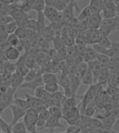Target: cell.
<instances>
[{"instance_id": "1", "label": "cell", "mask_w": 119, "mask_h": 133, "mask_svg": "<svg viewBox=\"0 0 119 133\" xmlns=\"http://www.w3.org/2000/svg\"><path fill=\"white\" fill-rule=\"evenodd\" d=\"M39 116V112L35 108L29 107L26 110L25 115L23 117V123L29 133H39L37 130L36 120Z\"/></svg>"}, {"instance_id": "2", "label": "cell", "mask_w": 119, "mask_h": 133, "mask_svg": "<svg viewBox=\"0 0 119 133\" xmlns=\"http://www.w3.org/2000/svg\"><path fill=\"white\" fill-rule=\"evenodd\" d=\"M99 29L104 36H109L113 32L119 31V25L114 17L108 19H102Z\"/></svg>"}, {"instance_id": "3", "label": "cell", "mask_w": 119, "mask_h": 133, "mask_svg": "<svg viewBox=\"0 0 119 133\" xmlns=\"http://www.w3.org/2000/svg\"><path fill=\"white\" fill-rule=\"evenodd\" d=\"M16 92L9 87L7 91L3 93L2 96L0 98V116L7 107H9L10 105L13 104Z\"/></svg>"}, {"instance_id": "4", "label": "cell", "mask_w": 119, "mask_h": 133, "mask_svg": "<svg viewBox=\"0 0 119 133\" xmlns=\"http://www.w3.org/2000/svg\"><path fill=\"white\" fill-rule=\"evenodd\" d=\"M43 13L45 18H46L50 22L53 23H57L62 20V12L57 11L52 6H46L45 9L43 11Z\"/></svg>"}, {"instance_id": "5", "label": "cell", "mask_w": 119, "mask_h": 133, "mask_svg": "<svg viewBox=\"0 0 119 133\" xmlns=\"http://www.w3.org/2000/svg\"><path fill=\"white\" fill-rule=\"evenodd\" d=\"M43 70L41 68H39L38 71V74L35 78L33 80L29 82H23L21 84V86L19 88V89H29L32 91H34L37 88L41 87L44 84L43 79H42V73Z\"/></svg>"}, {"instance_id": "6", "label": "cell", "mask_w": 119, "mask_h": 133, "mask_svg": "<svg viewBox=\"0 0 119 133\" xmlns=\"http://www.w3.org/2000/svg\"><path fill=\"white\" fill-rule=\"evenodd\" d=\"M34 59L37 65L39 67V68H44L47 63L51 61L49 51H46V50H37L34 55Z\"/></svg>"}, {"instance_id": "7", "label": "cell", "mask_w": 119, "mask_h": 133, "mask_svg": "<svg viewBox=\"0 0 119 133\" xmlns=\"http://www.w3.org/2000/svg\"><path fill=\"white\" fill-rule=\"evenodd\" d=\"M9 109H11V114H12V116H13V119L11 121V126L13 125L18 123L19 121L24 117V116L25 115V112L26 110L24 109H22L21 107H18L17 105L12 104L9 106Z\"/></svg>"}, {"instance_id": "8", "label": "cell", "mask_w": 119, "mask_h": 133, "mask_svg": "<svg viewBox=\"0 0 119 133\" xmlns=\"http://www.w3.org/2000/svg\"><path fill=\"white\" fill-rule=\"evenodd\" d=\"M74 4L75 2H70L67 5L66 8L62 12V19L67 22H73L75 20V14H74Z\"/></svg>"}, {"instance_id": "9", "label": "cell", "mask_w": 119, "mask_h": 133, "mask_svg": "<svg viewBox=\"0 0 119 133\" xmlns=\"http://www.w3.org/2000/svg\"><path fill=\"white\" fill-rule=\"evenodd\" d=\"M102 20V18L99 15V12H96L93 13L91 18L88 19L87 22H86V24L88 29H99Z\"/></svg>"}, {"instance_id": "10", "label": "cell", "mask_w": 119, "mask_h": 133, "mask_svg": "<svg viewBox=\"0 0 119 133\" xmlns=\"http://www.w3.org/2000/svg\"><path fill=\"white\" fill-rule=\"evenodd\" d=\"M4 57L7 61H17L20 57V52L15 47L9 46L4 50Z\"/></svg>"}, {"instance_id": "11", "label": "cell", "mask_w": 119, "mask_h": 133, "mask_svg": "<svg viewBox=\"0 0 119 133\" xmlns=\"http://www.w3.org/2000/svg\"><path fill=\"white\" fill-rule=\"evenodd\" d=\"M9 15L13 18V21L18 22V21H20V20H22L23 18H25V17H27V14L22 9H18V8H16L12 4V8L11 9Z\"/></svg>"}, {"instance_id": "12", "label": "cell", "mask_w": 119, "mask_h": 133, "mask_svg": "<svg viewBox=\"0 0 119 133\" xmlns=\"http://www.w3.org/2000/svg\"><path fill=\"white\" fill-rule=\"evenodd\" d=\"M23 82H24L23 77L19 76L17 74H16L15 72H13L11 76L10 82H9V86L15 91H16L17 89L20 88V87Z\"/></svg>"}, {"instance_id": "13", "label": "cell", "mask_w": 119, "mask_h": 133, "mask_svg": "<svg viewBox=\"0 0 119 133\" xmlns=\"http://www.w3.org/2000/svg\"><path fill=\"white\" fill-rule=\"evenodd\" d=\"M96 13L93 11V8L89 5L86 8H84L80 13L79 17H78V20L80 22H86L88 20V19L91 18V16L93 15V13Z\"/></svg>"}, {"instance_id": "14", "label": "cell", "mask_w": 119, "mask_h": 133, "mask_svg": "<svg viewBox=\"0 0 119 133\" xmlns=\"http://www.w3.org/2000/svg\"><path fill=\"white\" fill-rule=\"evenodd\" d=\"M116 118L114 116L111 114L106 118L100 120L102 122V130L107 131L112 130L113 125L114 124Z\"/></svg>"}, {"instance_id": "15", "label": "cell", "mask_w": 119, "mask_h": 133, "mask_svg": "<svg viewBox=\"0 0 119 133\" xmlns=\"http://www.w3.org/2000/svg\"><path fill=\"white\" fill-rule=\"evenodd\" d=\"M59 120H60L59 118L51 116L50 118L46 121L44 128L48 129H51V130H53V129L55 128H63L64 125L60 123Z\"/></svg>"}, {"instance_id": "16", "label": "cell", "mask_w": 119, "mask_h": 133, "mask_svg": "<svg viewBox=\"0 0 119 133\" xmlns=\"http://www.w3.org/2000/svg\"><path fill=\"white\" fill-rule=\"evenodd\" d=\"M43 72H52V73H57L59 71V64L57 61H49L47 64L44 68H41Z\"/></svg>"}, {"instance_id": "17", "label": "cell", "mask_w": 119, "mask_h": 133, "mask_svg": "<svg viewBox=\"0 0 119 133\" xmlns=\"http://www.w3.org/2000/svg\"><path fill=\"white\" fill-rule=\"evenodd\" d=\"M111 114V111H109L105 106L96 107V113L94 118L102 120Z\"/></svg>"}, {"instance_id": "18", "label": "cell", "mask_w": 119, "mask_h": 133, "mask_svg": "<svg viewBox=\"0 0 119 133\" xmlns=\"http://www.w3.org/2000/svg\"><path fill=\"white\" fill-rule=\"evenodd\" d=\"M25 29L27 30V33L29 34H34V33H37L38 27L37 22V20L29 18L28 21L27 22L26 24L24 26Z\"/></svg>"}, {"instance_id": "19", "label": "cell", "mask_w": 119, "mask_h": 133, "mask_svg": "<svg viewBox=\"0 0 119 133\" xmlns=\"http://www.w3.org/2000/svg\"><path fill=\"white\" fill-rule=\"evenodd\" d=\"M81 83L84 85L88 86H91L93 84H94L93 72H92L91 69L88 68L87 71L83 75V77H81Z\"/></svg>"}, {"instance_id": "20", "label": "cell", "mask_w": 119, "mask_h": 133, "mask_svg": "<svg viewBox=\"0 0 119 133\" xmlns=\"http://www.w3.org/2000/svg\"><path fill=\"white\" fill-rule=\"evenodd\" d=\"M34 91V96L40 100H47L50 96V94L44 89V85L37 88Z\"/></svg>"}, {"instance_id": "21", "label": "cell", "mask_w": 119, "mask_h": 133, "mask_svg": "<svg viewBox=\"0 0 119 133\" xmlns=\"http://www.w3.org/2000/svg\"><path fill=\"white\" fill-rule=\"evenodd\" d=\"M48 110L52 116L58 118L59 119L62 118V107L57 106V105H51L48 107Z\"/></svg>"}, {"instance_id": "22", "label": "cell", "mask_w": 119, "mask_h": 133, "mask_svg": "<svg viewBox=\"0 0 119 133\" xmlns=\"http://www.w3.org/2000/svg\"><path fill=\"white\" fill-rule=\"evenodd\" d=\"M37 27L38 31L37 33L41 34L42 31L44 30V29L46 26V23H45V16H44L43 12H37Z\"/></svg>"}, {"instance_id": "23", "label": "cell", "mask_w": 119, "mask_h": 133, "mask_svg": "<svg viewBox=\"0 0 119 133\" xmlns=\"http://www.w3.org/2000/svg\"><path fill=\"white\" fill-rule=\"evenodd\" d=\"M42 79L44 84L50 82H57V75L55 73L44 72L42 73Z\"/></svg>"}, {"instance_id": "24", "label": "cell", "mask_w": 119, "mask_h": 133, "mask_svg": "<svg viewBox=\"0 0 119 133\" xmlns=\"http://www.w3.org/2000/svg\"><path fill=\"white\" fill-rule=\"evenodd\" d=\"M106 82L109 87L115 88H119V76L118 74L111 73L109 75Z\"/></svg>"}, {"instance_id": "25", "label": "cell", "mask_w": 119, "mask_h": 133, "mask_svg": "<svg viewBox=\"0 0 119 133\" xmlns=\"http://www.w3.org/2000/svg\"><path fill=\"white\" fill-rule=\"evenodd\" d=\"M25 99H26L29 107L36 108L40 103H41V100L36 98L34 96H31L29 94H25Z\"/></svg>"}, {"instance_id": "26", "label": "cell", "mask_w": 119, "mask_h": 133, "mask_svg": "<svg viewBox=\"0 0 119 133\" xmlns=\"http://www.w3.org/2000/svg\"><path fill=\"white\" fill-rule=\"evenodd\" d=\"M78 103L77 99L76 98L75 96H72L69 98H66L62 103V107H67L68 108H72V107H77Z\"/></svg>"}, {"instance_id": "27", "label": "cell", "mask_w": 119, "mask_h": 133, "mask_svg": "<svg viewBox=\"0 0 119 133\" xmlns=\"http://www.w3.org/2000/svg\"><path fill=\"white\" fill-rule=\"evenodd\" d=\"M44 87L49 94H54L59 91V84L57 82H50L44 84Z\"/></svg>"}, {"instance_id": "28", "label": "cell", "mask_w": 119, "mask_h": 133, "mask_svg": "<svg viewBox=\"0 0 119 133\" xmlns=\"http://www.w3.org/2000/svg\"><path fill=\"white\" fill-rule=\"evenodd\" d=\"M93 103H94V102L86 106L84 116H85L86 117H88V118H93L95 116V113H96V107H97Z\"/></svg>"}, {"instance_id": "29", "label": "cell", "mask_w": 119, "mask_h": 133, "mask_svg": "<svg viewBox=\"0 0 119 133\" xmlns=\"http://www.w3.org/2000/svg\"><path fill=\"white\" fill-rule=\"evenodd\" d=\"M11 130L12 133H27V132L24 123L19 121L11 126Z\"/></svg>"}, {"instance_id": "30", "label": "cell", "mask_w": 119, "mask_h": 133, "mask_svg": "<svg viewBox=\"0 0 119 133\" xmlns=\"http://www.w3.org/2000/svg\"><path fill=\"white\" fill-rule=\"evenodd\" d=\"M39 70V69H36V68H32L28 70V72H27L26 75H25L23 77L24 79V82H31L35 78L37 75L38 74V71Z\"/></svg>"}, {"instance_id": "31", "label": "cell", "mask_w": 119, "mask_h": 133, "mask_svg": "<svg viewBox=\"0 0 119 133\" xmlns=\"http://www.w3.org/2000/svg\"><path fill=\"white\" fill-rule=\"evenodd\" d=\"M16 70V64L12 63L9 61H4L3 64V72H7L9 74H13ZM2 72V73H3Z\"/></svg>"}, {"instance_id": "32", "label": "cell", "mask_w": 119, "mask_h": 133, "mask_svg": "<svg viewBox=\"0 0 119 133\" xmlns=\"http://www.w3.org/2000/svg\"><path fill=\"white\" fill-rule=\"evenodd\" d=\"M13 5L18 9H22L26 13L28 12V0H14Z\"/></svg>"}, {"instance_id": "33", "label": "cell", "mask_w": 119, "mask_h": 133, "mask_svg": "<svg viewBox=\"0 0 119 133\" xmlns=\"http://www.w3.org/2000/svg\"><path fill=\"white\" fill-rule=\"evenodd\" d=\"M13 104L17 105L18 107H21V108L25 109V110H27L28 108H29V106L28 103L27 102L26 99H22V98H18L16 96L14 97Z\"/></svg>"}, {"instance_id": "34", "label": "cell", "mask_w": 119, "mask_h": 133, "mask_svg": "<svg viewBox=\"0 0 119 133\" xmlns=\"http://www.w3.org/2000/svg\"><path fill=\"white\" fill-rule=\"evenodd\" d=\"M29 70V69L25 64H18V65L16 64V70L14 72L19 76L24 77V76L26 75L27 72H28Z\"/></svg>"}, {"instance_id": "35", "label": "cell", "mask_w": 119, "mask_h": 133, "mask_svg": "<svg viewBox=\"0 0 119 133\" xmlns=\"http://www.w3.org/2000/svg\"><path fill=\"white\" fill-rule=\"evenodd\" d=\"M0 128L1 130L4 133H12V130H11V126L10 123H8L2 118V116H0Z\"/></svg>"}, {"instance_id": "36", "label": "cell", "mask_w": 119, "mask_h": 133, "mask_svg": "<svg viewBox=\"0 0 119 133\" xmlns=\"http://www.w3.org/2000/svg\"><path fill=\"white\" fill-rule=\"evenodd\" d=\"M14 34L17 36V37L20 40L25 39L27 35H28V33L25 29V27H20V26H18V28L16 29Z\"/></svg>"}, {"instance_id": "37", "label": "cell", "mask_w": 119, "mask_h": 133, "mask_svg": "<svg viewBox=\"0 0 119 133\" xmlns=\"http://www.w3.org/2000/svg\"><path fill=\"white\" fill-rule=\"evenodd\" d=\"M18 24L15 21H12V22H9L7 24L4 26L5 32L10 34H13L16 30V29L18 28Z\"/></svg>"}, {"instance_id": "38", "label": "cell", "mask_w": 119, "mask_h": 133, "mask_svg": "<svg viewBox=\"0 0 119 133\" xmlns=\"http://www.w3.org/2000/svg\"><path fill=\"white\" fill-rule=\"evenodd\" d=\"M19 40L20 39L17 37V36L14 33L10 34L8 35V37H7V43H8L9 46L15 47L16 44L18 43V42L19 41Z\"/></svg>"}, {"instance_id": "39", "label": "cell", "mask_w": 119, "mask_h": 133, "mask_svg": "<svg viewBox=\"0 0 119 133\" xmlns=\"http://www.w3.org/2000/svg\"><path fill=\"white\" fill-rule=\"evenodd\" d=\"M111 43H112V42L111 41L109 36H104V37L102 38V39L100 41V42L97 44H98L99 46L102 47V48H106V49H109V48H111Z\"/></svg>"}, {"instance_id": "40", "label": "cell", "mask_w": 119, "mask_h": 133, "mask_svg": "<svg viewBox=\"0 0 119 133\" xmlns=\"http://www.w3.org/2000/svg\"><path fill=\"white\" fill-rule=\"evenodd\" d=\"M67 4L64 3V2H62L61 0H56V2L54 3L53 7L55 9H56L57 11L59 12H62L64 11V9L66 8Z\"/></svg>"}, {"instance_id": "41", "label": "cell", "mask_w": 119, "mask_h": 133, "mask_svg": "<svg viewBox=\"0 0 119 133\" xmlns=\"http://www.w3.org/2000/svg\"><path fill=\"white\" fill-rule=\"evenodd\" d=\"M66 133H81V128L79 125H69L65 130Z\"/></svg>"}, {"instance_id": "42", "label": "cell", "mask_w": 119, "mask_h": 133, "mask_svg": "<svg viewBox=\"0 0 119 133\" xmlns=\"http://www.w3.org/2000/svg\"><path fill=\"white\" fill-rule=\"evenodd\" d=\"M13 21V18L10 15H4L0 16V26H5L9 22Z\"/></svg>"}, {"instance_id": "43", "label": "cell", "mask_w": 119, "mask_h": 133, "mask_svg": "<svg viewBox=\"0 0 119 133\" xmlns=\"http://www.w3.org/2000/svg\"><path fill=\"white\" fill-rule=\"evenodd\" d=\"M105 91H106L107 94H108L110 97H112V96L119 94V88L111 87H109L108 86V87L106 88Z\"/></svg>"}, {"instance_id": "44", "label": "cell", "mask_w": 119, "mask_h": 133, "mask_svg": "<svg viewBox=\"0 0 119 133\" xmlns=\"http://www.w3.org/2000/svg\"><path fill=\"white\" fill-rule=\"evenodd\" d=\"M39 116V118H42V119H44V120H45L46 121L48 120L49 118H50L51 114H50L49 110H48V109H45V110H44V111H41V112H39V116Z\"/></svg>"}, {"instance_id": "45", "label": "cell", "mask_w": 119, "mask_h": 133, "mask_svg": "<svg viewBox=\"0 0 119 133\" xmlns=\"http://www.w3.org/2000/svg\"><path fill=\"white\" fill-rule=\"evenodd\" d=\"M15 48H16L20 53L22 52V51L25 49V43L24 41H23V40H19V41L18 42V43L16 44V46H15Z\"/></svg>"}, {"instance_id": "46", "label": "cell", "mask_w": 119, "mask_h": 133, "mask_svg": "<svg viewBox=\"0 0 119 133\" xmlns=\"http://www.w3.org/2000/svg\"><path fill=\"white\" fill-rule=\"evenodd\" d=\"M46 121L44 120V119H42V118H39V116L37 118V120H36V126L37 128H44L45 126V124H46Z\"/></svg>"}, {"instance_id": "47", "label": "cell", "mask_w": 119, "mask_h": 133, "mask_svg": "<svg viewBox=\"0 0 119 133\" xmlns=\"http://www.w3.org/2000/svg\"><path fill=\"white\" fill-rule=\"evenodd\" d=\"M112 131L115 132H119V117L116 118L115 123L112 128Z\"/></svg>"}, {"instance_id": "48", "label": "cell", "mask_w": 119, "mask_h": 133, "mask_svg": "<svg viewBox=\"0 0 119 133\" xmlns=\"http://www.w3.org/2000/svg\"><path fill=\"white\" fill-rule=\"evenodd\" d=\"M0 61H7L4 57V50L0 47Z\"/></svg>"}, {"instance_id": "49", "label": "cell", "mask_w": 119, "mask_h": 133, "mask_svg": "<svg viewBox=\"0 0 119 133\" xmlns=\"http://www.w3.org/2000/svg\"><path fill=\"white\" fill-rule=\"evenodd\" d=\"M3 64H4V61H0V74H2L3 72Z\"/></svg>"}, {"instance_id": "50", "label": "cell", "mask_w": 119, "mask_h": 133, "mask_svg": "<svg viewBox=\"0 0 119 133\" xmlns=\"http://www.w3.org/2000/svg\"><path fill=\"white\" fill-rule=\"evenodd\" d=\"M97 133H111V131L104 130H98Z\"/></svg>"}, {"instance_id": "51", "label": "cell", "mask_w": 119, "mask_h": 133, "mask_svg": "<svg viewBox=\"0 0 119 133\" xmlns=\"http://www.w3.org/2000/svg\"><path fill=\"white\" fill-rule=\"evenodd\" d=\"M4 32H5L4 26H0V35Z\"/></svg>"}, {"instance_id": "52", "label": "cell", "mask_w": 119, "mask_h": 133, "mask_svg": "<svg viewBox=\"0 0 119 133\" xmlns=\"http://www.w3.org/2000/svg\"><path fill=\"white\" fill-rule=\"evenodd\" d=\"M113 2H114L116 6L119 5V0H113Z\"/></svg>"}, {"instance_id": "53", "label": "cell", "mask_w": 119, "mask_h": 133, "mask_svg": "<svg viewBox=\"0 0 119 133\" xmlns=\"http://www.w3.org/2000/svg\"><path fill=\"white\" fill-rule=\"evenodd\" d=\"M115 18H116V20L117 23H118L119 25V15H116V16H115Z\"/></svg>"}, {"instance_id": "54", "label": "cell", "mask_w": 119, "mask_h": 133, "mask_svg": "<svg viewBox=\"0 0 119 133\" xmlns=\"http://www.w3.org/2000/svg\"><path fill=\"white\" fill-rule=\"evenodd\" d=\"M61 1H62V2H64V3H66L67 4H68L69 3H70V2H69V0H61Z\"/></svg>"}, {"instance_id": "55", "label": "cell", "mask_w": 119, "mask_h": 133, "mask_svg": "<svg viewBox=\"0 0 119 133\" xmlns=\"http://www.w3.org/2000/svg\"><path fill=\"white\" fill-rule=\"evenodd\" d=\"M76 1V0H69L70 2H75Z\"/></svg>"}, {"instance_id": "56", "label": "cell", "mask_w": 119, "mask_h": 133, "mask_svg": "<svg viewBox=\"0 0 119 133\" xmlns=\"http://www.w3.org/2000/svg\"><path fill=\"white\" fill-rule=\"evenodd\" d=\"M111 133H119V132H115V131H111Z\"/></svg>"}, {"instance_id": "57", "label": "cell", "mask_w": 119, "mask_h": 133, "mask_svg": "<svg viewBox=\"0 0 119 133\" xmlns=\"http://www.w3.org/2000/svg\"><path fill=\"white\" fill-rule=\"evenodd\" d=\"M116 15H119V12H117V13H116Z\"/></svg>"}, {"instance_id": "58", "label": "cell", "mask_w": 119, "mask_h": 133, "mask_svg": "<svg viewBox=\"0 0 119 133\" xmlns=\"http://www.w3.org/2000/svg\"><path fill=\"white\" fill-rule=\"evenodd\" d=\"M56 133H66V132H56Z\"/></svg>"}, {"instance_id": "59", "label": "cell", "mask_w": 119, "mask_h": 133, "mask_svg": "<svg viewBox=\"0 0 119 133\" xmlns=\"http://www.w3.org/2000/svg\"><path fill=\"white\" fill-rule=\"evenodd\" d=\"M0 132H2V130H1V128H0Z\"/></svg>"}, {"instance_id": "60", "label": "cell", "mask_w": 119, "mask_h": 133, "mask_svg": "<svg viewBox=\"0 0 119 133\" xmlns=\"http://www.w3.org/2000/svg\"><path fill=\"white\" fill-rule=\"evenodd\" d=\"M0 133H4V132H0Z\"/></svg>"}]
</instances>
